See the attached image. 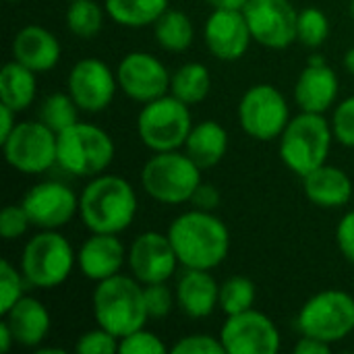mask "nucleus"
<instances>
[{
	"mask_svg": "<svg viewBox=\"0 0 354 354\" xmlns=\"http://www.w3.org/2000/svg\"><path fill=\"white\" fill-rule=\"evenodd\" d=\"M166 234L187 270H216L230 253V230L214 212L193 207L176 216Z\"/></svg>",
	"mask_w": 354,
	"mask_h": 354,
	"instance_id": "nucleus-1",
	"label": "nucleus"
},
{
	"mask_svg": "<svg viewBox=\"0 0 354 354\" xmlns=\"http://www.w3.org/2000/svg\"><path fill=\"white\" fill-rule=\"evenodd\" d=\"M79 216L89 232L120 234L137 216V193L122 176L97 174L79 195Z\"/></svg>",
	"mask_w": 354,
	"mask_h": 354,
	"instance_id": "nucleus-2",
	"label": "nucleus"
},
{
	"mask_svg": "<svg viewBox=\"0 0 354 354\" xmlns=\"http://www.w3.org/2000/svg\"><path fill=\"white\" fill-rule=\"evenodd\" d=\"M91 311L95 324L118 340L145 328L149 319L143 284L124 274L97 282L91 295Z\"/></svg>",
	"mask_w": 354,
	"mask_h": 354,
	"instance_id": "nucleus-3",
	"label": "nucleus"
},
{
	"mask_svg": "<svg viewBox=\"0 0 354 354\" xmlns=\"http://www.w3.org/2000/svg\"><path fill=\"white\" fill-rule=\"evenodd\" d=\"M332 122L324 114L301 112L280 135V160L297 176H307L328 162L332 149Z\"/></svg>",
	"mask_w": 354,
	"mask_h": 354,
	"instance_id": "nucleus-4",
	"label": "nucleus"
},
{
	"mask_svg": "<svg viewBox=\"0 0 354 354\" xmlns=\"http://www.w3.org/2000/svg\"><path fill=\"white\" fill-rule=\"evenodd\" d=\"M201 168L187 151H158L141 168V187L158 203L180 205L191 201L201 185Z\"/></svg>",
	"mask_w": 354,
	"mask_h": 354,
	"instance_id": "nucleus-5",
	"label": "nucleus"
},
{
	"mask_svg": "<svg viewBox=\"0 0 354 354\" xmlns=\"http://www.w3.org/2000/svg\"><path fill=\"white\" fill-rule=\"evenodd\" d=\"M56 153L62 170L79 178H93L110 168L116 145L102 127L79 120L58 133Z\"/></svg>",
	"mask_w": 354,
	"mask_h": 354,
	"instance_id": "nucleus-6",
	"label": "nucleus"
},
{
	"mask_svg": "<svg viewBox=\"0 0 354 354\" xmlns=\"http://www.w3.org/2000/svg\"><path fill=\"white\" fill-rule=\"evenodd\" d=\"M77 266V253L58 230H39L21 253V272L29 286L52 290L68 280Z\"/></svg>",
	"mask_w": 354,
	"mask_h": 354,
	"instance_id": "nucleus-7",
	"label": "nucleus"
},
{
	"mask_svg": "<svg viewBox=\"0 0 354 354\" xmlns=\"http://www.w3.org/2000/svg\"><path fill=\"white\" fill-rule=\"evenodd\" d=\"M191 129L193 116L189 104L180 102L172 93L143 104L137 116V135L153 153L183 149Z\"/></svg>",
	"mask_w": 354,
	"mask_h": 354,
	"instance_id": "nucleus-8",
	"label": "nucleus"
},
{
	"mask_svg": "<svg viewBox=\"0 0 354 354\" xmlns=\"http://www.w3.org/2000/svg\"><path fill=\"white\" fill-rule=\"evenodd\" d=\"M301 336H313L328 344L342 342L354 332V297L338 290H322L305 301L297 315Z\"/></svg>",
	"mask_w": 354,
	"mask_h": 354,
	"instance_id": "nucleus-9",
	"label": "nucleus"
},
{
	"mask_svg": "<svg viewBox=\"0 0 354 354\" xmlns=\"http://www.w3.org/2000/svg\"><path fill=\"white\" fill-rule=\"evenodd\" d=\"M0 145L6 164L23 174H41L58 164V133L41 120L17 122Z\"/></svg>",
	"mask_w": 354,
	"mask_h": 354,
	"instance_id": "nucleus-10",
	"label": "nucleus"
},
{
	"mask_svg": "<svg viewBox=\"0 0 354 354\" xmlns=\"http://www.w3.org/2000/svg\"><path fill=\"white\" fill-rule=\"evenodd\" d=\"M288 122L290 106L276 85L257 83L243 93L239 102V124L251 139H280Z\"/></svg>",
	"mask_w": 354,
	"mask_h": 354,
	"instance_id": "nucleus-11",
	"label": "nucleus"
},
{
	"mask_svg": "<svg viewBox=\"0 0 354 354\" xmlns=\"http://www.w3.org/2000/svg\"><path fill=\"white\" fill-rule=\"evenodd\" d=\"M253 41L286 50L299 39V10L290 0H249L243 8Z\"/></svg>",
	"mask_w": 354,
	"mask_h": 354,
	"instance_id": "nucleus-12",
	"label": "nucleus"
},
{
	"mask_svg": "<svg viewBox=\"0 0 354 354\" xmlns=\"http://www.w3.org/2000/svg\"><path fill=\"white\" fill-rule=\"evenodd\" d=\"M220 340L226 354H276L280 351L278 326L257 309L226 315Z\"/></svg>",
	"mask_w": 354,
	"mask_h": 354,
	"instance_id": "nucleus-13",
	"label": "nucleus"
},
{
	"mask_svg": "<svg viewBox=\"0 0 354 354\" xmlns=\"http://www.w3.org/2000/svg\"><path fill=\"white\" fill-rule=\"evenodd\" d=\"M118 89L116 73L100 58L77 60L66 77V91L81 112L95 114L106 110Z\"/></svg>",
	"mask_w": 354,
	"mask_h": 354,
	"instance_id": "nucleus-14",
	"label": "nucleus"
},
{
	"mask_svg": "<svg viewBox=\"0 0 354 354\" xmlns=\"http://www.w3.org/2000/svg\"><path fill=\"white\" fill-rule=\"evenodd\" d=\"M172 73L149 52H129L116 68L118 89L133 102L147 104L170 91Z\"/></svg>",
	"mask_w": 354,
	"mask_h": 354,
	"instance_id": "nucleus-15",
	"label": "nucleus"
},
{
	"mask_svg": "<svg viewBox=\"0 0 354 354\" xmlns=\"http://www.w3.org/2000/svg\"><path fill=\"white\" fill-rule=\"evenodd\" d=\"M127 266L131 270V276L145 286L168 282L180 263L168 234L147 230L133 239L127 251Z\"/></svg>",
	"mask_w": 354,
	"mask_h": 354,
	"instance_id": "nucleus-16",
	"label": "nucleus"
},
{
	"mask_svg": "<svg viewBox=\"0 0 354 354\" xmlns=\"http://www.w3.org/2000/svg\"><path fill=\"white\" fill-rule=\"evenodd\" d=\"M31 226L39 230H58L79 214V197L58 180L33 185L21 199Z\"/></svg>",
	"mask_w": 354,
	"mask_h": 354,
	"instance_id": "nucleus-17",
	"label": "nucleus"
},
{
	"mask_svg": "<svg viewBox=\"0 0 354 354\" xmlns=\"http://www.w3.org/2000/svg\"><path fill=\"white\" fill-rule=\"evenodd\" d=\"M203 39L207 50L224 62L241 60L251 41V29L243 10L232 8H214L203 25Z\"/></svg>",
	"mask_w": 354,
	"mask_h": 354,
	"instance_id": "nucleus-18",
	"label": "nucleus"
},
{
	"mask_svg": "<svg viewBox=\"0 0 354 354\" xmlns=\"http://www.w3.org/2000/svg\"><path fill=\"white\" fill-rule=\"evenodd\" d=\"M338 91L340 81L336 71L324 56H311L295 85V100L301 112L326 114L336 104Z\"/></svg>",
	"mask_w": 354,
	"mask_h": 354,
	"instance_id": "nucleus-19",
	"label": "nucleus"
},
{
	"mask_svg": "<svg viewBox=\"0 0 354 354\" xmlns=\"http://www.w3.org/2000/svg\"><path fill=\"white\" fill-rule=\"evenodd\" d=\"M127 251L118 234L91 232V236L77 251V268L91 282L108 280L120 274L127 263Z\"/></svg>",
	"mask_w": 354,
	"mask_h": 354,
	"instance_id": "nucleus-20",
	"label": "nucleus"
},
{
	"mask_svg": "<svg viewBox=\"0 0 354 354\" xmlns=\"http://www.w3.org/2000/svg\"><path fill=\"white\" fill-rule=\"evenodd\" d=\"M10 54L17 62L35 73H48L60 62L58 37L41 25H25L17 31L10 44Z\"/></svg>",
	"mask_w": 354,
	"mask_h": 354,
	"instance_id": "nucleus-21",
	"label": "nucleus"
},
{
	"mask_svg": "<svg viewBox=\"0 0 354 354\" xmlns=\"http://www.w3.org/2000/svg\"><path fill=\"white\" fill-rule=\"evenodd\" d=\"M176 307L191 319L209 317L220 307V284L212 270H187L174 286Z\"/></svg>",
	"mask_w": 354,
	"mask_h": 354,
	"instance_id": "nucleus-22",
	"label": "nucleus"
},
{
	"mask_svg": "<svg viewBox=\"0 0 354 354\" xmlns=\"http://www.w3.org/2000/svg\"><path fill=\"white\" fill-rule=\"evenodd\" d=\"M2 319L12 332L15 344L25 346V348H37L46 340L50 332V311L46 305L33 297H23L17 301L4 315Z\"/></svg>",
	"mask_w": 354,
	"mask_h": 354,
	"instance_id": "nucleus-23",
	"label": "nucleus"
},
{
	"mask_svg": "<svg viewBox=\"0 0 354 354\" xmlns=\"http://www.w3.org/2000/svg\"><path fill=\"white\" fill-rule=\"evenodd\" d=\"M303 189L307 199L322 209H338L344 207L353 199V180L351 176L328 162L307 176H303Z\"/></svg>",
	"mask_w": 354,
	"mask_h": 354,
	"instance_id": "nucleus-24",
	"label": "nucleus"
},
{
	"mask_svg": "<svg viewBox=\"0 0 354 354\" xmlns=\"http://www.w3.org/2000/svg\"><path fill=\"white\" fill-rule=\"evenodd\" d=\"M228 143H230L228 131L220 122L203 120L199 124H193L183 149L201 170H207L224 160L228 151Z\"/></svg>",
	"mask_w": 354,
	"mask_h": 354,
	"instance_id": "nucleus-25",
	"label": "nucleus"
},
{
	"mask_svg": "<svg viewBox=\"0 0 354 354\" xmlns=\"http://www.w3.org/2000/svg\"><path fill=\"white\" fill-rule=\"evenodd\" d=\"M35 71L17 62L15 58L6 62L0 71V102L10 106L15 112L27 110L37 93Z\"/></svg>",
	"mask_w": 354,
	"mask_h": 354,
	"instance_id": "nucleus-26",
	"label": "nucleus"
},
{
	"mask_svg": "<svg viewBox=\"0 0 354 354\" xmlns=\"http://www.w3.org/2000/svg\"><path fill=\"white\" fill-rule=\"evenodd\" d=\"M104 8L116 25L141 29L164 15L170 8V0H104Z\"/></svg>",
	"mask_w": 354,
	"mask_h": 354,
	"instance_id": "nucleus-27",
	"label": "nucleus"
},
{
	"mask_svg": "<svg viewBox=\"0 0 354 354\" xmlns=\"http://www.w3.org/2000/svg\"><path fill=\"white\" fill-rule=\"evenodd\" d=\"M153 35L162 50L178 54V52H185L191 48V44L195 39V25L187 12L168 8L153 23Z\"/></svg>",
	"mask_w": 354,
	"mask_h": 354,
	"instance_id": "nucleus-28",
	"label": "nucleus"
},
{
	"mask_svg": "<svg viewBox=\"0 0 354 354\" xmlns=\"http://www.w3.org/2000/svg\"><path fill=\"white\" fill-rule=\"evenodd\" d=\"M209 89L212 73L203 62H185L170 77V93L189 106L203 102Z\"/></svg>",
	"mask_w": 354,
	"mask_h": 354,
	"instance_id": "nucleus-29",
	"label": "nucleus"
},
{
	"mask_svg": "<svg viewBox=\"0 0 354 354\" xmlns=\"http://www.w3.org/2000/svg\"><path fill=\"white\" fill-rule=\"evenodd\" d=\"M104 15H106V8L100 6L95 0H75V2H68L64 19L73 35L81 39H91L102 31Z\"/></svg>",
	"mask_w": 354,
	"mask_h": 354,
	"instance_id": "nucleus-30",
	"label": "nucleus"
},
{
	"mask_svg": "<svg viewBox=\"0 0 354 354\" xmlns=\"http://www.w3.org/2000/svg\"><path fill=\"white\" fill-rule=\"evenodd\" d=\"M39 120L48 124L54 133H60L75 122H79V106L75 100L66 93H52L41 102L39 108Z\"/></svg>",
	"mask_w": 354,
	"mask_h": 354,
	"instance_id": "nucleus-31",
	"label": "nucleus"
},
{
	"mask_svg": "<svg viewBox=\"0 0 354 354\" xmlns=\"http://www.w3.org/2000/svg\"><path fill=\"white\" fill-rule=\"evenodd\" d=\"M255 297V284L245 276H232L220 284V309L226 315H236L253 309Z\"/></svg>",
	"mask_w": 354,
	"mask_h": 354,
	"instance_id": "nucleus-32",
	"label": "nucleus"
},
{
	"mask_svg": "<svg viewBox=\"0 0 354 354\" xmlns=\"http://www.w3.org/2000/svg\"><path fill=\"white\" fill-rule=\"evenodd\" d=\"M330 35V19L322 8L307 6L299 12V41L307 48H319Z\"/></svg>",
	"mask_w": 354,
	"mask_h": 354,
	"instance_id": "nucleus-33",
	"label": "nucleus"
},
{
	"mask_svg": "<svg viewBox=\"0 0 354 354\" xmlns=\"http://www.w3.org/2000/svg\"><path fill=\"white\" fill-rule=\"evenodd\" d=\"M25 276L23 272L10 263L2 261L0 263V313L4 315L17 301L25 297Z\"/></svg>",
	"mask_w": 354,
	"mask_h": 354,
	"instance_id": "nucleus-34",
	"label": "nucleus"
},
{
	"mask_svg": "<svg viewBox=\"0 0 354 354\" xmlns=\"http://www.w3.org/2000/svg\"><path fill=\"white\" fill-rule=\"evenodd\" d=\"M145 292V305H147V313L151 319H162L168 317L172 313V309L176 307V295L172 288H168L166 282H158V284H145L143 286Z\"/></svg>",
	"mask_w": 354,
	"mask_h": 354,
	"instance_id": "nucleus-35",
	"label": "nucleus"
},
{
	"mask_svg": "<svg viewBox=\"0 0 354 354\" xmlns=\"http://www.w3.org/2000/svg\"><path fill=\"white\" fill-rule=\"evenodd\" d=\"M168 348L164 340L145 328L135 330L133 334L120 338V344H118V353L122 354H164Z\"/></svg>",
	"mask_w": 354,
	"mask_h": 354,
	"instance_id": "nucleus-36",
	"label": "nucleus"
},
{
	"mask_svg": "<svg viewBox=\"0 0 354 354\" xmlns=\"http://www.w3.org/2000/svg\"><path fill=\"white\" fill-rule=\"evenodd\" d=\"M118 344L120 340L110 334L108 330L104 328H95V330H89L85 334H81L77 338V344H75V353L77 354H112L118 353Z\"/></svg>",
	"mask_w": 354,
	"mask_h": 354,
	"instance_id": "nucleus-37",
	"label": "nucleus"
},
{
	"mask_svg": "<svg viewBox=\"0 0 354 354\" xmlns=\"http://www.w3.org/2000/svg\"><path fill=\"white\" fill-rule=\"evenodd\" d=\"M332 131L334 139L344 145L354 147V95L342 100L332 114Z\"/></svg>",
	"mask_w": 354,
	"mask_h": 354,
	"instance_id": "nucleus-38",
	"label": "nucleus"
},
{
	"mask_svg": "<svg viewBox=\"0 0 354 354\" xmlns=\"http://www.w3.org/2000/svg\"><path fill=\"white\" fill-rule=\"evenodd\" d=\"M172 354H226V348L220 340V336L209 334H191L183 336L174 342L170 348Z\"/></svg>",
	"mask_w": 354,
	"mask_h": 354,
	"instance_id": "nucleus-39",
	"label": "nucleus"
},
{
	"mask_svg": "<svg viewBox=\"0 0 354 354\" xmlns=\"http://www.w3.org/2000/svg\"><path fill=\"white\" fill-rule=\"evenodd\" d=\"M31 226V220L25 212V207L19 205H6L0 212V234L4 241H15L21 239Z\"/></svg>",
	"mask_w": 354,
	"mask_h": 354,
	"instance_id": "nucleus-40",
	"label": "nucleus"
},
{
	"mask_svg": "<svg viewBox=\"0 0 354 354\" xmlns=\"http://www.w3.org/2000/svg\"><path fill=\"white\" fill-rule=\"evenodd\" d=\"M336 243L346 261L354 266V209L346 212L336 228Z\"/></svg>",
	"mask_w": 354,
	"mask_h": 354,
	"instance_id": "nucleus-41",
	"label": "nucleus"
},
{
	"mask_svg": "<svg viewBox=\"0 0 354 354\" xmlns=\"http://www.w3.org/2000/svg\"><path fill=\"white\" fill-rule=\"evenodd\" d=\"M191 203L197 207V209H205V212H214L218 205H220V193L214 185H207V183H201L197 187V191L193 193L191 197Z\"/></svg>",
	"mask_w": 354,
	"mask_h": 354,
	"instance_id": "nucleus-42",
	"label": "nucleus"
},
{
	"mask_svg": "<svg viewBox=\"0 0 354 354\" xmlns=\"http://www.w3.org/2000/svg\"><path fill=\"white\" fill-rule=\"evenodd\" d=\"M330 351H332V344L317 340L313 336H301V340L292 348L295 354H328Z\"/></svg>",
	"mask_w": 354,
	"mask_h": 354,
	"instance_id": "nucleus-43",
	"label": "nucleus"
},
{
	"mask_svg": "<svg viewBox=\"0 0 354 354\" xmlns=\"http://www.w3.org/2000/svg\"><path fill=\"white\" fill-rule=\"evenodd\" d=\"M17 127V112L0 102V143L15 131Z\"/></svg>",
	"mask_w": 354,
	"mask_h": 354,
	"instance_id": "nucleus-44",
	"label": "nucleus"
},
{
	"mask_svg": "<svg viewBox=\"0 0 354 354\" xmlns=\"http://www.w3.org/2000/svg\"><path fill=\"white\" fill-rule=\"evenodd\" d=\"M12 344H15L12 332H10V328L6 326V322L2 319V322H0V351H2V353H8Z\"/></svg>",
	"mask_w": 354,
	"mask_h": 354,
	"instance_id": "nucleus-45",
	"label": "nucleus"
},
{
	"mask_svg": "<svg viewBox=\"0 0 354 354\" xmlns=\"http://www.w3.org/2000/svg\"><path fill=\"white\" fill-rule=\"evenodd\" d=\"M212 8H232V10H243L249 0H205Z\"/></svg>",
	"mask_w": 354,
	"mask_h": 354,
	"instance_id": "nucleus-46",
	"label": "nucleus"
},
{
	"mask_svg": "<svg viewBox=\"0 0 354 354\" xmlns=\"http://www.w3.org/2000/svg\"><path fill=\"white\" fill-rule=\"evenodd\" d=\"M342 64H344V68H346L351 75H354V48L346 50V54H344V58H342Z\"/></svg>",
	"mask_w": 354,
	"mask_h": 354,
	"instance_id": "nucleus-47",
	"label": "nucleus"
},
{
	"mask_svg": "<svg viewBox=\"0 0 354 354\" xmlns=\"http://www.w3.org/2000/svg\"><path fill=\"white\" fill-rule=\"evenodd\" d=\"M35 353L37 354H66V351H62V348H56V346H37V348H35Z\"/></svg>",
	"mask_w": 354,
	"mask_h": 354,
	"instance_id": "nucleus-48",
	"label": "nucleus"
},
{
	"mask_svg": "<svg viewBox=\"0 0 354 354\" xmlns=\"http://www.w3.org/2000/svg\"><path fill=\"white\" fill-rule=\"evenodd\" d=\"M348 10H351V17H353V21H354V0H351V4H348Z\"/></svg>",
	"mask_w": 354,
	"mask_h": 354,
	"instance_id": "nucleus-49",
	"label": "nucleus"
},
{
	"mask_svg": "<svg viewBox=\"0 0 354 354\" xmlns=\"http://www.w3.org/2000/svg\"><path fill=\"white\" fill-rule=\"evenodd\" d=\"M4 2H21V0H4Z\"/></svg>",
	"mask_w": 354,
	"mask_h": 354,
	"instance_id": "nucleus-50",
	"label": "nucleus"
},
{
	"mask_svg": "<svg viewBox=\"0 0 354 354\" xmlns=\"http://www.w3.org/2000/svg\"><path fill=\"white\" fill-rule=\"evenodd\" d=\"M66 2H75V0H66Z\"/></svg>",
	"mask_w": 354,
	"mask_h": 354,
	"instance_id": "nucleus-51",
	"label": "nucleus"
},
{
	"mask_svg": "<svg viewBox=\"0 0 354 354\" xmlns=\"http://www.w3.org/2000/svg\"><path fill=\"white\" fill-rule=\"evenodd\" d=\"M353 284H354V276H353Z\"/></svg>",
	"mask_w": 354,
	"mask_h": 354,
	"instance_id": "nucleus-52",
	"label": "nucleus"
}]
</instances>
